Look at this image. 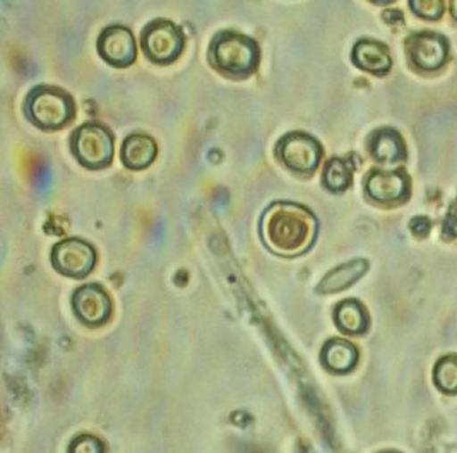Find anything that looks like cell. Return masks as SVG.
Wrapping results in <instances>:
<instances>
[{
	"label": "cell",
	"instance_id": "obj_1",
	"mask_svg": "<svg viewBox=\"0 0 457 453\" xmlns=\"http://www.w3.org/2000/svg\"><path fill=\"white\" fill-rule=\"evenodd\" d=\"M319 221L311 209L290 201L272 202L261 218V238L279 257H298L313 247Z\"/></svg>",
	"mask_w": 457,
	"mask_h": 453
},
{
	"label": "cell",
	"instance_id": "obj_2",
	"mask_svg": "<svg viewBox=\"0 0 457 453\" xmlns=\"http://www.w3.org/2000/svg\"><path fill=\"white\" fill-rule=\"evenodd\" d=\"M259 46L249 37L223 31L209 45V62L229 78H247L259 63Z\"/></svg>",
	"mask_w": 457,
	"mask_h": 453
},
{
	"label": "cell",
	"instance_id": "obj_3",
	"mask_svg": "<svg viewBox=\"0 0 457 453\" xmlns=\"http://www.w3.org/2000/svg\"><path fill=\"white\" fill-rule=\"evenodd\" d=\"M24 113L42 130H59L72 122L76 108L69 93L61 87L38 86L28 95Z\"/></svg>",
	"mask_w": 457,
	"mask_h": 453
},
{
	"label": "cell",
	"instance_id": "obj_4",
	"mask_svg": "<svg viewBox=\"0 0 457 453\" xmlns=\"http://www.w3.org/2000/svg\"><path fill=\"white\" fill-rule=\"evenodd\" d=\"M74 158L89 169H102L112 163L113 136L100 124H84L71 137Z\"/></svg>",
	"mask_w": 457,
	"mask_h": 453
},
{
	"label": "cell",
	"instance_id": "obj_5",
	"mask_svg": "<svg viewBox=\"0 0 457 453\" xmlns=\"http://www.w3.org/2000/svg\"><path fill=\"white\" fill-rule=\"evenodd\" d=\"M141 48L154 63H171L184 50V35L177 24L167 20L149 22L141 33Z\"/></svg>",
	"mask_w": 457,
	"mask_h": 453
},
{
	"label": "cell",
	"instance_id": "obj_6",
	"mask_svg": "<svg viewBox=\"0 0 457 453\" xmlns=\"http://www.w3.org/2000/svg\"><path fill=\"white\" fill-rule=\"evenodd\" d=\"M276 158L293 173L309 175L320 163L322 147L305 132H290L278 141Z\"/></svg>",
	"mask_w": 457,
	"mask_h": 453
},
{
	"label": "cell",
	"instance_id": "obj_7",
	"mask_svg": "<svg viewBox=\"0 0 457 453\" xmlns=\"http://www.w3.org/2000/svg\"><path fill=\"white\" fill-rule=\"evenodd\" d=\"M96 250L79 238H67L52 248V264L62 276L83 279L96 266Z\"/></svg>",
	"mask_w": 457,
	"mask_h": 453
},
{
	"label": "cell",
	"instance_id": "obj_8",
	"mask_svg": "<svg viewBox=\"0 0 457 453\" xmlns=\"http://www.w3.org/2000/svg\"><path fill=\"white\" fill-rule=\"evenodd\" d=\"M76 317L89 327L104 325L112 315V300L100 284H84L72 296Z\"/></svg>",
	"mask_w": 457,
	"mask_h": 453
},
{
	"label": "cell",
	"instance_id": "obj_9",
	"mask_svg": "<svg viewBox=\"0 0 457 453\" xmlns=\"http://www.w3.org/2000/svg\"><path fill=\"white\" fill-rule=\"evenodd\" d=\"M98 54L115 67H129L136 62L137 45L132 31L125 26H108L98 38Z\"/></svg>",
	"mask_w": 457,
	"mask_h": 453
},
{
	"label": "cell",
	"instance_id": "obj_10",
	"mask_svg": "<svg viewBox=\"0 0 457 453\" xmlns=\"http://www.w3.org/2000/svg\"><path fill=\"white\" fill-rule=\"evenodd\" d=\"M365 190L377 202L404 201L410 194V178L404 171H372L367 177Z\"/></svg>",
	"mask_w": 457,
	"mask_h": 453
},
{
	"label": "cell",
	"instance_id": "obj_11",
	"mask_svg": "<svg viewBox=\"0 0 457 453\" xmlns=\"http://www.w3.org/2000/svg\"><path fill=\"white\" fill-rule=\"evenodd\" d=\"M408 55L416 67L423 70H436L447 59V40L436 33H421L411 37L408 43Z\"/></svg>",
	"mask_w": 457,
	"mask_h": 453
},
{
	"label": "cell",
	"instance_id": "obj_12",
	"mask_svg": "<svg viewBox=\"0 0 457 453\" xmlns=\"http://www.w3.org/2000/svg\"><path fill=\"white\" fill-rule=\"evenodd\" d=\"M353 62L377 76H384L389 72L391 69V55L387 52V46L382 43L372 42V40H361L356 43L353 48V55H352Z\"/></svg>",
	"mask_w": 457,
	"mask_h": 453
},
{
	"label": "cell",
	"instance_id": "obj_13",
	"mask_svg": "<svg viewBox=\"0 0 457 453\" xmlns=\"http://www.w3.org/2000/svg\"><path fill=\"white\" fill-rule=\"evenodd\" d=\"M367 270H369V262L363 259H356L348 264H343L324 276V279L317 286V292L334 294V292L345 291L354 284Z\"/></svg>",
	"mask_w": 457,
	"mask_h": 453
},
{
	"label": "cell",
	"instance_id": "obj_14",
	"mask_svg": "<svg viewBox=\"0 0 457 453\" xmlns=\"http://www.w3.org/2000/svg\"><path fill=\"white\" fill-rule=\"evenodd\" d=\"M158 147L154 139L145 134H132L122 144V163L129 169H145L156 158Z\"/></svg>",
	"mask_w": 457,
	"mask_h": 453
},
{
	"label": "cell",
	"instance_id": "obj_15",
	"mask_svg": "<svg viewBox=\"0 0 457 453\" xmlns=\"http://www.w3.org/2000/svg\"><path fill=\"white\" fill-rule=\"evenodd\" d=\"M320 359L326 368L336 373H346L353 370L358 363V350L352 342L345 339H331L322 348Z\"/></svg>",
	"mask_w": 457,
	"mask_h": 453
},
{
	"label": "cell",
	"instance_id": "obj_16",
	"mask_svg": "<svg viewBox=\"0 0 457 453\" xmlns=\"http://www.w3.org/2000/svg\"><path fill=\"white\" fill-rule=\"evenodd\" d=\"M334 322L341 332L348 335H358L369 329L370 318L360 301L346 300L334 309Z\"/></svg>",
	"mask_w": 457,
	"mask_h": 453
},
{
	"label": "cell",
	"instance_id": "obj_17",
	"mask_svg": "<svg viewBox=\"0 0 457 453\" xmlns=\"http://www.w3.org/2000/svg\"><path fill=\"white\" fill-rule=\"evenodd\" d=\"M369 149L377 161L393 163L406 156L404 143L395 128H382L374 132L370 137Z\"/></svg>",
	"mask_w": 457,
	"mask_h": 453
},
{
	"label": "cell",
	"instance_id": "obj_18",
	"mask_svg": "<svg viewBox=\"0 0 457 453\" xmlns=\"http://www.w3.org/2000/svg\"><path fill=\"white\" fill-rule=\"evenodd\" d=\"M353 182V163L350 160L333 158L326 163L322 184L331 192H345Z\"/></svg>",
	"mask_w": 457,
	"mask_h": 453
},
{
	"label": "cell",
	"instance_id": "obj_19",
	"mask_svg": "<svg viewBox=\"0 0 457 453\" xmlns=\"http://www.w3.org/2000/svg\"><path fill=\"white\" fill-rule=\"evenodd\" d=\"M436 387L445 393H457V356H445L434 371Z\"/></svg>",
	"mask_w": 457,
	"mask_h": 453
},
{
	"label": "cell",
	"instance_id": "obj_20",
	"mask_svg": "<svg viewBox=\"0 0 457 453\" xmlns=\"http://www.w3.org/2000/svg\"><path fill=\"white\" fill-rule=\"evenodd\" d=\"M410 5L413 7L418 16L425 18V20H438L444 14V2L440 0H413L410 2Z\"/></svg>",
	"mask_w": 457,
	"mask_h": 453
},
{
	"label": "cell",
	"instance_id": "obj_21",
	"mask_svg": "<svg viewBox=\"0 0 457 453\" xmlns=\"http://www.w3.org/2000/svg\"><path fill=\"white\" fill-rule=\"evenodd\" d=\"M69 453H104V445L95 436H79L72 441Z\"/></svg>",
	"mask_w": 457,
	"mask_h": 453
},
{
	"label": "cell",
	"instance_id": "obj_22",
	"mask_svg": "<svg viewBox=\"0 0 457 453\" xmlns=\"http://www.w3.org/2000/svg\"><path fill=\"white\" fill-rule=\"evenodd\" d=\"M411 229L418 236H423L430 231V221H427L425 218H416L415 221L411 223Z\"/></svg>",
	"mask_w": 457,
	"mask_h": 453
},
{
	"label": "cell",
	"instance_id": "obj_23",
	"mask_svg": "<svg viewBox=\"0 0 457 453\" xmlns=\"http://www.w3.org/2000/svg\"><path fill=\"white\" fill-rule=\"evenodd\" d=\"M451 7H453V16L457 20V0L451 2Z\"/></svg>",
	"mask_w": 457,
	"mask_h": 453
}]
</instances>
